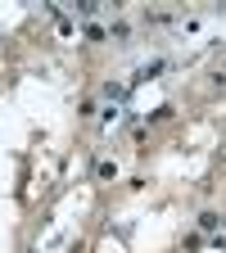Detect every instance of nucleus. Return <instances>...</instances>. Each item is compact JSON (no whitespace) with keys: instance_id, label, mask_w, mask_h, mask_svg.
Instances as JSON below:
<instances>
[{"instance_id":"1","label":"nucleus","mask_w":226,"mask_h":253,"mask_svg":"<svg viewBox=\"0 0 226 253\" xmlns=\"http://www.w3.org/2000/svg\"><path fill=\"white\" fill-rule=\"evenodd\" d=\"M217 226H222L217 212H204V217H199V231H217Z\"/></svg>"}]
</instances>
